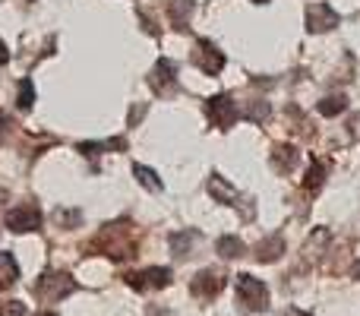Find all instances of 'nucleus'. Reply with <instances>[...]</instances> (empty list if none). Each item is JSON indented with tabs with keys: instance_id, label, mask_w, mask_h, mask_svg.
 Returning a JSON list of instances; mask_svg holds the SVG:
<instances>
[{
	"instance_id": "nucleus-27",
	"label": "nucleus",
	"mask_w": 360,
	"mask_h": 316,
	"mask_svg": "<svg viewBox=\"0 0 360 316\" xmlns=\"http://www.w3.org/2000/svg\"><path fill=\"white\" fill-rule=\"evenodd\" d=\"M6 130H10V118H6V111H0V139L6 137Z\"/></svg>"
},
{
	"instance_id": "nucleus-15",
	"label": "nucleus",
	"mask_w": 360,
	"mask_h": 316,
	"mask_svg": "<svg viewBox=\"0 0 360 316\" xmlns=\"http://www.w3.org/2000/svg\"><path fill=\"white\" fill-rule=\"evenodd\" d=\"M19 282V263L10 250H0V291H10Z\"/></svg>"
},
{
	"instance_id": "nucleus-29",
	"label": "nucleus",
	"mask_w": 360,
	"mask_h": 316,
	"mask_svg": "<svg viewBox=\"0 0 360 316\" xmlns=\"http://www.w3.org/2000/svg\"><path fill=\"white\" fill-rule=\"evenodd\" d=\"M285 316H313V313H307V310H300V307H288Z\"/></svg>"
},
{
	"instance_id": "nucleus-1",
	"label": "nucleus",
	"mask_w": 360,
	"mask_h": 316,
	"mask_svg": "<svg viewBox=\"0 0 360 316\" xmlns=\"http://www.w3.org/2000/svg\"><path fill=\"white\" fill-rule=\"evenodd\" d=\"M86 250L89 253H105L108 260H114V263H127V260L136 256L139 234H136V228H133V222H127V218H120V222H108Z\"/></svg>"
},
{
	"instance_id": "nucleus-8",
	"label": "nucleus",
	"mask_w": 360,
	"mask_h": 316,
	"mask_svg": "<svg viewBox=\"0 0 360 316\" xmlns=\"http://www.w3.org/2000/svg\"><path fill=\"white\" fill-rule=\"evenodd\" d=\"M224 282H228V275H224L221 269H202V272L190 282V294L199 301H212L224 291Z\"/></svg>"
},
{
	"instance_id": "nucleus-12",
	"label": "nucleus",
	"mask_w": 360,
	"mask_h": 316,
	"mask_svg": "<svg viewBox=\"0 0 360 316\" xmlns=\"http://www.w3.org/2000/svg\"><path fill=\"white\" fill-rule=\"evenodd\" d=\"M326 244H329V231H326V228H316L310 237H307L304 247H300V269L316 266V263L326 256Z\"/></svg>"
},
{
	"instance_id": "nucleus-9",
	"label": "nucleus",
	"mask_w": 360,
	"mask_h": 316,
	"mask_svg": "<svg viewBox=\"0 0 360 316\" xmlns=\"http://www.w3.org/2000/svg\"><path fill=\"white\" fill-rule=\"evenodd\" d=\"M193 67L202 70L205 76H218L224 70V54L215 48V42H209V38H199L196 51H193Z\"/></svg>"
},
{
	"instance_id": "nucleus-4",
	"label": "nucleus",
	"mask_w": 360,
	"mask_h": 316,
	"mask_svg": "<svg viewBox=\"0 0 360 316\" xmlns=\"http://www.w3.org/2000/svg\"><path fill=\"white\" fill-rule=\"evenodd\" d=\"M209 193L215 196V203L234 206V209H240V206H243V212H247V222L253 218V212H256L253 203H250V199H243L240 190H237V187L231 184L228 177H224V174H212V177H209Z\"/></svg>"
},
{
	"instance_id": "nucleus-17",
	"label": "nucleus",
	"mask_w": 360,
	"mask_h": 316,
	"mask_svg": "<svg viewBox=\"0 0 360 316\" xmlns=\"http://www.w3.org/2000/svg\"><path fill=\"white\" fill-rule=\"evenodd\" d=\"M199 241V231H174V234L168 237V244H171V253L177 256V260H184V256H190V247Z\"/></svg>"
},
{
	"instance_id": "nucleus-28",
	"label": "nucleus",
	"mask_w": 360,
	"mask_h": 316,
	"mask_svg": "<svg viewBox=\"0 0 360 316\" xmlns=\"http://www.w3.org/2000/svg\"><path fill=\"white\" fill-rule=\"evenodd\" d=\"M10 63V51H6V44L0 42V67H6Z\"/></svg>"
},
{
	"instance_id": "nucleus-33",
	"label": "nucleus",
	"mask_w": 360,
	"mask_h": 316,
	"mask_svg": "<svg viewBox=\"0 0 360 316\" xmlns=\"http://www.w3.org/2000/svg\"><path fill=\"white\" fill-rule=\"evenodd\" d=\"M0 199H6V193H4V190H0Z\"/></svg>"
},
{
	"instance_id": "nucleus-18",
	"label": "nucleus",
	"mask_w": 360,
	"mask_h": 316,
	"mask_svg": "<svg viewBox=\"0 0 360 316\" xmlns=\"http://www.w3.org/2000/svg\"><path fill=\"white\" fill-rule=\"evenodd\" d=\"M326 184V161H310V168H307V177H304V190L310 193V196H316L319 190H323Z\"/></svg>"
},
{
	"instance_id": "nucleus-14",
	"label": "nucleus",
	"mask_w": 360,
	"mask_h": 316,
	"mask_svg": "<svg viewBox=\"0 0 360 316\" xmlns=\"http://www.w3.org/2000/svg\"><path fill=\"white\" fill-rule=\"evenodd\" d=\"M253 253H256V263H278L281 253H288V244H285L281 234H272V237H266V241L256 244Z\"/></svg>"
},
{
	"instance_id": "nucleus-6",
	"label": "nucleus",
	"mask_w": 360,
	"mask_h": 316,
	"mask_svg": "<svg viewBox=\"0 0 360 316\" xmlns=\"http://www.w3.org/2000/svg\"><path fill=\"white\" fill-rule=\"evenodd\" d=\"M205 114H209L212 127L231 130V127L237 124V118H240V108H237V101L231 99V95H212V99L205 101Z\"/></svg>"
},
{
	"instance_id": "nucleus-24",
	"label": "nucleus",
	"mask_w": 360,
	"mask_h": 316,
	"mask_svg": "<svg viewBox=\"0 0 360 316\" xmlns=\"http://www.w3.org/2000/svg\"><path fill=\"white\" fill-rule=\"evenodd\" d=\"M32 105H35V86H32V80H19L16 108H19V111H29Z\"/></svg>"
},
{
	"instance_id": "nucleus-13",
	"label": "nucleus",
	"mask_w": 360,
	"mask_h": 316,
	"mask_svg": "<svg viewBox=\"0 0 360 316\" xmlns=\"http://www.w3.org/2000/svg\"><path fill=\"white\" fill-rule=\"evenodd\" d=\"M297 161H300V152L294 149V146H288V143L275 146L272 156H269V165H272V171L281 174V177H288V174L297 168Z\"/></svg>"
},
{
	"instance_id": "nucleus-23",
	"label": "nucleus",
	"mask_w": 360,
	"mask_h": 316,
	"mask_svg": "<svg viewBox=\"0 0 360 316\" xmlns=\"http://www.w3.org/2000/svg\"><path fill=\"white\" fill-rule=\"evenodd\" d=\"M54 225L57 228H67V231H73V228H79L82 225V212L79 209H54Z\"/></svg>"
},
{
	"instance_id": "nucleus-19",
	"label": "nucleus",
	"mask_w": 360,
	"mask_h": 316,
	"mask_svg": "<svg viewBox=\"0 0 360 316\" xmlns=\"http://www.w3.org/2000/svg\"><path fill=\"white\" fill-rule=\"evenodd\" d=\"M190 13H193L190 0H168V19H171V25H174L177 32L186 29V23H190Z\"/></svg>"
},
{
	"instance_id": "nucleus-21",
	"label": "nucleus",
	"mask_w": 360,
	"mask_h": 316,
	"mask_svg": "<svg viewBox=\"0 0 360 316\" xmlns=\"http://www.w3.org/2000/svg\"><path fill=\"white\" fill-rule=\"evenodd\" d=\"M316 111L323 114V118H338V114L348 111V99H345V95H329V99H323L316 105Z\"/></svg>"
},
{
	"instance_id": "nucleus-30",
	"label": "nucleus",
	"mask_w": 360,
	"mask_h": 316,
	"mask_svg": "<svg viewBox=\"0 0 360 316\" xmlns=\"http://www.w3.org/2000/svg\"><path fill=\"white\" fill-rule=\"evenodd\" d=\"M351 275H354V279H357V282H360V260H357V263H354V266H351Z\"/></svg>"
},
{
	"instance_id": "nucleus-34",
	"label": "nucleus",
	"mask_w": 360,
	"mask_h": 316,
	"mask_svg": "<svg viewBox=\"0 0 360 316\" xmlns=\"http://www.w3.org/2000/svg\"><path fill=\"white\" fill-rule=\"evenodd\" d=\"M29 4H32V0H29Z\"/></svg>"
},
{
	"instance_id": "nucleus-26",
	"label": "nucleus",
	"mask_w": 360,
	"mask_h": 316,
	"mask_svg": "<svg viewBox=\"0 0 360 316\" xmlns=\"http://www.w3.org/2000/svg\"><path fill=\"white\" fill-rule=\"evenodd\" d=\"M0 316H29V310H25L22 301H4L0 304Z\"/></svg>"
},
{
	"instance_id": "nucleus-3",
	"label": "nucleus",
	"mask_w": 360,
	"mask_h": 316,
	"mask_svg": "<svg viewBox=\"0 0 360 316\" xmlns=\"http://www.w3.org/2000/svg\"><path fill=\"white\" fill-rule=\"evenodd\" d=\"M237 304L250 313H266L269 310V288L256 275L243 272L237 275Z\"/></svg>"
},
{
	"instance_id": "nucleus-10",
	"label": "nucleus",
	"mask_w": 360,
	"mask_h": 316,
	"mask_svg": "<svg viewBox=\"0 0 360 316\" xmlns=\"http://www.w3.org/2000/svg\"><path fill=\"white\" fill-rule=\"evenodd\" d=\"M338 23H342V16L335 13V6L323 4V0H316V4L307 6V32H313V35L332 32Z\"/></svg>"
},
{
	"instance_id": "nucleus-22",
	"label": "nucleus",
	"mask_w": 360,
	"mask_h": 316,
	"mask_svg": "<svg viewBox=\"0 0 360 316\" xmlns=\"http://www.w3.org/2000/svg\"><path fill=\"white\" fill-rule=\"evenodd\" d=\"M133 174H136V180H139V184H143L149 193H162V187H165V184L158 180V174L152 171V168H146V165H133Z\"/></svg>"
},
{
	"instance_id": "nucleus-32",
	"label": "nucleus",
	"mask_w": 360,
	"mask_h": 316,
	"mask_svg": "<svg viewBox=\"0 0 360 316\" xmlns=\"http://www.w3.org/2000/svg\"><path fill=\"white\" fill-rule=\"evenodd\" d=\"M38 316H57V313H38Z\"/></svg>"
},
{
	"instance_id": "nucleus-20",
	"label": "nucleus",
	"mask_w": 360,
	"mask_h": 316,
	"mask_svg": "<svg viewBox=\"0 0 360 316\" xmlns=\"http://www.w3.org/2000/svg\"><path fill=\"white\" fill-rule=\"evenodd\" d=\"M215 253H218V256H224V260H237V256H243V253H247V244H243L240 237H231V234H224V237H218V244H215Z\"/></svg>"
},
{
	"instance_id": "nucleus-5",
	"label": "nucleus",
	"mask_w": 360,
	"mask_h": 316,
	"mask_svg": "<svg viewBox=\"0 0 360 316\" xmlns=\"http://www.w3.org/2000/svg\"><path fill=\"white\" fill-rule=\"evenodd\" d=\"M124 282L133 288V291H162V288L171 285V269L168 266H149V269H139V272H127Z\"/></svg>"
},
{
	"instance_id": "nucleus-2",
	"label": "nucleus",
	"mask_w": 360,
	"mask_h": 316,
	"mask_svg": "<svg viewBox=\"0 0 360 316\" xmlns=\"http://www.w3.org/2000/svg\"><path fill=\"white\" fill-rule=\"evenodd\" d=\"M32 291H35V298L41 301V304H57V301L70 298V294L76 291V279L70 272H57V269H51V272L38 275V282L32 285Z\"/></svg>"
},
{
	"instance_id": "nucleus-16",
	"label": "nucleus",
	"mask_w": 360,
	"mask_h": 316,
	"mask_svg": "<svg viewBox=\"0 0 360 316\" xmlns=\"http://www.w3.org/2000/svg\"><path fill=\"white\" fill-rule=\"evenodd\" d=\"M76 149H79L86 158H98V156H105V152H124L127 149V139L124 137H114V139H105V143H79Z\"/></svg>"
},
{
	"instance_id": "nucleus-7",
	"label": "nucleus",
	"mask_w": 360,
	"mask_h": 316,
	"mask_svg": "<svg viewBox=\"0 0 360 316\" xmlns=\"http://www.w3.org/2000/svg\"><path fill=\"white\" fill-rule=\"evenodd\" d=\"M6 228L16 231V234H25V231H38L41 228V209L35 203H19L13 209H6L4 215Z\"/></svg>"
},
{
	"instance_id": "nucleus-11",
	"label": "nucleus",
	"mask_w": 360,
	"mask_h": 316,
	"mask_svg": "<svg viewBox=\"0 0 360 316\" xmlns=\"http://www.w3.org/2000/svg\"><path fill=\"white\" fill-rule=\"evenodd\" d=\"M149 86L155 95H171L177 89V67L174 61H168V57H162V61L152 67L149 73Z\"/></svg>"
},
{
	"instance_id": "nucleus-25",
	"label": "nucleus",
	"mask_w": 360,
	"mask_h": 316,
	"mask_svg": "<svg viewBox=\"0 0 360 316\" xmlns=\"http://www.w3.org/2000/svg\"><path fill=\"white\" fill-rule=\"evenodd\" d=\"M240 114H243V118H250V120H256V124H262V120L269 118V101H259V99H256L253 105L243 108Z\"/></svg>"
},
{
	"instance_id": "nucleus-31",
	"label": "nucleus",
	"mask_w": 360,
	"mask_h": 316,
	"mask_svg": "<svg viewBox=\"0 0 360 316\" xmlns=\"http://www.w3.org/2000/svg\"><path fill=\"white\" fill-rule=\"evenodd\" d=\"M253 4H269V0H253Z\"/></svg>"
}]
</instances>
